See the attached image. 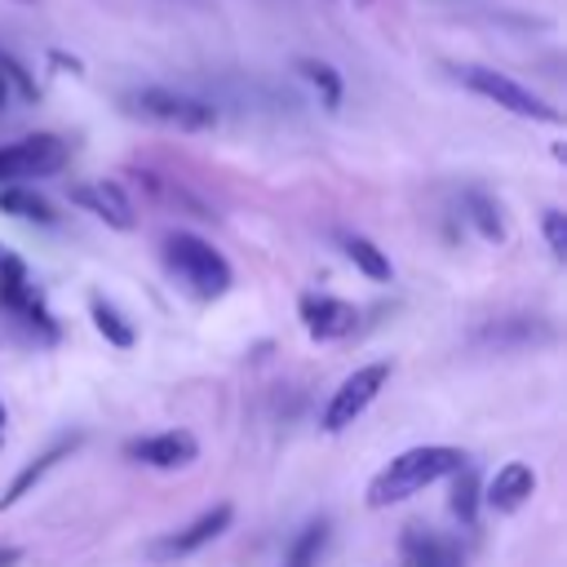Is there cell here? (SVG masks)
<instances>
[{"label": "cell", "mask_w": 567, "mask_h": 567, "mask_svg": "<svg viewBox=\"0 0 567 567\" xmlns=\"http://www.w3.org/2000/svg\"><path fill=\"white\" fill-rule=\"evenodd\" d=\"M470 456L461 447H447V443H421V447H408L399 452L372 483H368V505L372 509H385V505H399L408 496H416L421 487L439 483V478H452V470H461Z\"/></svg>", "instance_id": "6da1fadb"}, {"label": "cell", "mask_w": 567, "mask_h": 567, "mask_svg": "<svg viewBox=\"0 0 567 567\" xmlns=\"http://www.w3.org/2000/svg\"><path fill=\"white\" fill-rule=\"evenodd\" d=\"M164 266L199 297V301H217L230 292V261L199 235L190 230H168L164 235Z\"/></svg>", "instance_id": "7a4b0ae2"}, {"label": "cell", "mask_w": 567, "mask_h": 567, "mask_svg": "<svg viewBox=\"0 0 567 567\" xmlns=\"http://www.w3.org/2000/svg\"><path fill=\"white\" fill-rule=\"evenodd\" d=\"M128 106L155 124H168V128H182V133H204L217 124V106L195 97V93H182V89H164V84H146L128 97Z\"/></svg>", "instance_id": "3957f363"}, {"label": "cell", "mask_w": 567, "mask_h": 567, "mask_svg": "<svg viewBox=\"0 0 567 567\" xmlns=\"http://www.w3.org/2000/svg\"><path fill=\"white\" fill-rule=\"evenodd\" d=\"M390 359H377V363H363V368H354L337 390H332V399H328V408H323V416H319V425L328 430V434H341L346 425H354L368 408H372V399L385 390V381H390Z\"/></svg>", "instance_id": "277c9868"}, {"label": "cell", "mask_w": 567, "mask_h": 567, "mask_svg": "<svg viewBox=\"0 0 567 567\" xmlns=\"http://www.w3.org/2000/svg\"><path fill=\"white\" fill-rule=\"evenodd\" d=\"M456 75L465 80L470 93H478V97H487V102H496V106H505V111H514V115H523V120L558 124V106H549L540 93L523 89L518 80H509V75H501V71H492V66H461Z\"/></svg>", "instance_id": "5b68a950"}, {"label": "cell", "mask_w": 567, "mask_h": 567, "mask_svg": "<svg viewBox=\"0 0 567 567\" xmlns=\"http://www.w3.org/2000/svg\"><path fill=\"white\" fill-rule=\"evenodd\" d=\"M66 164V142L53 133H31L22 142L0 146V182H22V177H49Z\"/></svg>", "instance_id": "8992f818"}, {"label": "cell", "mask_w": 567, "mask_h": 567, "mask_svg": "<svg viewBox=\"0 0 567 567\" xmlns=\"http://www.w3.org/2000/svg\"><path fill=\"white\" fill-rule=\"evenodd\" d=\"M230 505H213V509H204L199 518H190L182 532H168V536H159L146 554L155 558V563H173V558H186V554H195V549H204L208 540H217L226 527H230Z\"/></svg>", "instance_id": "52a82bcc"}, {"label": "cell", "mask_w": 567, "mask_h": 567, "mask_svg": "<svg viewBox=\"0 0 567 567\" xmlns=\"http://www.w3.org/2000/svg\"><path fill=\"white\" fill-rule=\"evenodd\" d=\"M71 204L102 217L111 230H133L137 226V208H133V199L124 195L120 182H106V177L102 182H80V186H71Z\"/></svg>", "instance_id": "ba28073f"}, {"label": "cell", "mask_w": 567, "mask_h": 567, "mask_svg": "<svg viewBox=\"0 0 567 567\" xmlns=\"http://www.w3.org/2000/svg\"><path fill=\"white\" fill-rule=\"evenodd\" d=\"M301 323L315 341H337V337H350L354 323H359V310L341 297H328V292H306L301 297Z\"/></svg>", "instance_id": "9c48e42d"}, {"label": "cell", "mask_w": 567, "mask_h": 567, "mask_svg": "<svg viewBox=\"0 0 567 567\" xmlns=\"http://www.w3.org/2000/svg\"><path fill=\"white\" fill-rule=\"evenodd\" d=\"M124 456H133V461H142V465H151V470H182V465H190V461L199 456V443H195V434H186V430H159V434L133 439V443L124 447Z\"/></svg>", "instance_id": "30bf717a"}, {"label": "cell", "mask_w": 567, "mask_h": 567, "mask_svg": "<svg viewBox=\"0 0 567 567\" xmlns=\"http://www.w3.org/2000/svg\"><path fill=\"white\" fill-rule=\"evenodd\" d=\"M80 443H84L80 434H62V439H53V443H49L40 456H31V461H27V465L13 474V483L4 487V496H0V509L18 505V501H22V496H27V492H31V487H35V483H40V478H44V474L58 465V461H66V456H71Z\"/></svg>", "instance_id": "8fae6325"}, {"label": "cell", "mask_w": 567, "mask_h": 567, "mask_svg": "<svg viewBox=\"0 0 567 567\" xmlns=\"http://www.w3.org/2000/svg\"><path fill=\"white\" fill-rule=\"evenodd\" d=\"M532 492H536V474H532V465L509 461V465H501V470L492 474V483H487V505H492L496 514H514V509L527 505Z\"/></svg>", "instance_id": "7c38bea8"}, {"label": "cell", "mask_w": 567, "mask_h": 567, "mask_svg": "<svg viewBox=\"0 0 567 567\" xmlns=\"http://www.w3.org/2000/svg\"><path fill=\"white\" fill-rule=\"evenodd\" d=\"M478 341H492L496 350L501 346H536V341H554V328L536 315H509V319H496L478 332Z\"/></svg>", "instance_id": "4fadbf2b"}, {"label": "cell", "mask_w": 567, "mask_h": 567, "mask_svg": "<svg viewBox=\"0 0 567 567\" xmlns=\"http://www.w3.org/2000/svg\"><path fill=\"white\" fill-rule=\"evenodd\" d=\"M403 563L408 567H461V549L452 540H439L421 527L403 532Z\"/></svg>", "instance_id": "5bb4252c"}, {"label": "cell", "mask_w": 567, "mask_h": 567, "mask_svg": "<svg viewBox=\"0 0 567 567\" xmlns=\"http://www.w3.org/2000/svg\"><path fill=\"white\" fill-rule=\"evenodd\" d=\"M31 301H40V292H35V284H31L27 266H22V257H13L9 248H0V306H4L9 315H22Z\"/></svg>", "instance_id": "9a60e30c"}, {"label": "cell", "mask_w": 567, "mask_h": 567, "mask_svg": "<svg viewBox=\"0 0 567 567\" xmlns=\"http://www.w3.org/2000/svg\"><path fill=\"white\" fill-rule=\"evenodd\" d=\"M0 213L22 217V221H40V226H53V221H58L53 204H49L44 195L27 190V186H4V190H0Z\"/></svg>", "instance_id": "2e32d148"}, {"label": "cell", "mask_w": 567, "mask_h": 567, "mask_svg": "<svg viewBox=\"0 0 567 567\" xmlns=\"http://www.w3.org/2000/svg\"><path fill=\"white\" fill-rule=\"evenodd\" d=\"M89 315H93V328L115 346V350H133V341H137V332H133V323L106 301V297H93L89 301Z\"/></svg>", "instance_id": "e0dca14e"}, {"label": "cell", "mask_w": 567, "mask_h": 567, "mask_svg": "<svg viewBox=\"0 0 567 567\" xmlns=\"http://www.w3.org/2000/svg\"><path fill=\"white\" fill-rule=\"evenodd\" d=\"M341 248H346V257L368 275V279H377V284H385L390 275H394V266H390V257L372 244V239H363V235H341Z\"/></svg>", "instance_id": "ac0fdd59"}, {"label": "cell", "mask_w": 567, "mask_h": 567, "mask_svg": "<svg viewBox=\"0 0 567 567\" xmlns=\"http://www.w3.org/2000/svg\"><path fill=\"white\" fill-rule=\"evenodd\" d=\"M297 71L319 89V97H323V106L328 111H337L341 106V93H346V84H341V75L328 66V62H315V58H297Z\"/></svg>", "instance_id": "d6986e66"}, {"label": "cell", "mask_w": 567, "mask_h": 567, "mask_svg": "<svg viewBox=\"0 0 567 567\" xmlns=\"http://www.w3.org/2000/svg\"><path fill=\"white\" fill-rule=\"evenodd\" d=\"M465 213H470V221H474V230H478L483 239H492V244H501V239H505L501 208H496L483 190H470V195H465Z\"/></svg>", "instance_id": "ffe728a7"}, {"label": "cell", "mask_w": 567, "mask_h": 567, "mask_svg": "<svg viewBox=\"0 0 567 567\" xmlns=\"http://www.w3.org/2000/svg\"><path fill=\"white\" fill-rule=\"evenodd\" d=\"M452 478H456V483H452V501H447V505H452V514L470 527L474 514H478V478H474V465L465 461L461 470H452Z\"/></svg>", "instance_id": "44dd1931"}, {"label": "cell", "mask_w": 567, "mask_h": 567, "mask_svg": "<svg viewBox=\"0 0 567 567\" xmlns=\"http://www.w3.org/2000/svg\"><path fill=\"white\" fill-rule=\"evenodd\" d=\"M323 545H328V518L306 523V527H301V536H297V540H292V549H288V567H315V563H319V554H323Z\"/></svg>", "instance_id": "7402d4cb"}, {"label": "cell", "mask_w": 567, "mask_h": 567, "mask_svg": "<svg viewBox=\"0 0 567 567\" xmlns=\"http://www.w3.org/2000/svg\"><path fill=\"white\" fill-rule=\"evenodd\" d=\"M540 226H545V244H549L554 261H567V217H563L558 208H549Z\"/></svg>", "instance_id": "603a6c76"}, {"label": "cell", "mask_w": 567, "mask_h": 567, "mask_svg": "<svg viewBox=\"0 0 567 567\" xmlns=\"http://www.w3.org/2000/svg\"><path fill=\"white\" fill-rule=\"evenodd\" d=\"M9 89H13V84H9V75H4V71H0V111H4V106H9Z\"/></svg>", "instance_id": "cb8c5ba5"}, {"label": "cell", "mask_w": 567, "mask_h": 567, "mask_svg": "<svg viewBox=\"0 0 567 567\" xmlns=\"http://www.w3.org/2000/svg\"><path fill=\"white\" fill-rule=\"evenodd\" d=\"M22 558V549H0V567H9V563H18Z\"/></svg>", "instance_id": "d4e9b609"}, {"label": "cell", "mask_w": 567, "mask_h": 567, "mask_svg": "<svg viewBox=\"0 0 567 567\" xmlns=\"http://www.w3.org/2000/svg\"><path fill=\"white\" fill-rule=\"evenodd\" d=\"M4 421H9V416H4V403H0V434H4Z\"/></svg>", "instance_id": "484cf974"}, {"label": "cell", "mask_w": 567, "mask_h": 567, "mask_svg": "<svg viewBox=\"0 0 567 567\" xmlns=\"http://www.w3.org/2000/svg\"><path fill=\"white\" fill-rule=\"evenodd\" d=\"M359 4H368V0H359Z\"/></svg>", "instance_id": "4316f807"}, {"label": "cell", "mask_w": 567, "mask_h": 567, "mask_svg": "<svg viewBox=\"0 0 567 567\" xmlns=\"http://www.w3.org/2000/svg\"><path fill=\"white\" fill-rule=\"evenodd\" d=\"M22 4H31V0H22Z\"/></svg>", "instance_id": "83f0119b"}]
</instances>
